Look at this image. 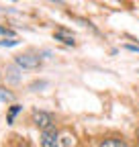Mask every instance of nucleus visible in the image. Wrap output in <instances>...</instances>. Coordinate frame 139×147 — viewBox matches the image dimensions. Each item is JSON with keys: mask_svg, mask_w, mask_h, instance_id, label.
<instances>
[{"mask_svg": "<svg viewBox=\"0 0 139 147\" xmlns=\"http://www.w3.org/2000/svg\"><path fill=\"white\" fill-rule=\"evenodd\" d=\"M53 37H55V41H61L65 45H76V37L70 33V31H65V29H57L53 33Z\"/></svg>", "mask_w": 139, "mask_h": 147, "instance_id": "obj_4", "label": "nucleus"}, {"mask_svg": "<svg viewBox=\"0 0 139 147\" xmlns=\"http://www.w3.org/2000/svg\"><path fill=\"white\" fill-rule=\"evenodd\" d=\"M0 35H4V39H6V37H8V39H12L14 31H12V29H8V27H0Z\"/></svg>", "mask_w": 139, "mask_h": 147, "instance_id": "obj_8", "label": "nucleus"}, {"mask_svg": "<svg viewBox=\"0 0 139 147\" xmlns=\"http://www.w3.org/2000/svg\"><path fill=\"white\" fill-rule=\"evenodd\" d=\"M19 110H21V106H19V104L10 106V110H8V119H6V123H8V125H12V123H14V117L19 115Z\"/></svg>", "mask_w": 139, "mask_h": 147, "instance_id": "obj_6", "label": "nucleus"}, {"mask_svg": "<svg viewBox=\"0 0 139 147\" xmlns=\"http://www.w3.org/2000/svg\"><path fill=\"white\" fill-rule=\"evenodd\" d=\"M12 100V94L6 92V88H0V102H10Z\"/></svg>", "mask_w": 139, "mask_h": 147, "instance_id": "obj_7", "label": "nucleus"}, {"mask_svg": "<svg viewBox=\"0 0 139 147\" xmlns=\"http://www.w3.org/2000/svg\"><path fill=\"white\" fill-rule=\"evenodd\" d=\"M100 147H127V143L123 139H104Z\"/></svg>", "mask_w": 139, "mask_h": 147, "instance_id": "obj_5", "label": "nucleus"}, {"mask_svg": "<svg viewBox=\"0 0 139 147\" xmlns=\"http://www.w3.org/2000/svg\"><path fill=\"white\" fill-rule=\"evenodd\" d=\"M127 49H131V51H139V47H135V45H127Z\"/></svg>", "mask_w": 139, "mask_h": 147, "instance_id": "obj_10", "label": "nucleus"}, {"mask_svg": "<svg viewBox=\"0 0 139 147\" xmlns=\"http://www.w3.org/2000/svg\"><path fill=\"white\" fill-rule=\"evenodd\" d=\"M57 137H59V133H57V129H55V127L45 129L43 135H41V147H59Z\"/></svg>", "mask_w": 139, "mask_h": 147, "instance_id": "obj_1", "label": "nucleus"}, {"mask_svg": "<svg viewBox=\"0 0 139 147\" xmlns=\"http://www.w3.org/2000/svg\"><path fill=\"white\" fill-rule=\"evenodd\" d=\"M33 121L35 125H37L39 129H49V127H53V117H51L49 113H43V110H35L33 113Z\"/></svg>", "mask_w": 139, "mask_h": 147, "instance_id": "obj_3", "label": "nucleus"}, {"mask_svg": "<svg viewBox=\"0 0 139 147\" xmlns=\"http://www.w3.org/2000/svg\"><path fill=\"white\" fill-rule=\"evenodd\" d=\"M16 43H19V41H16L14 37H12V39H2V41H0V45H2V47H14Z\"/></svg>", "mask_w": 139, "mask_h": 147, "instance_id": "obj_9", "label": "nucleus"}, {"mask_svg": "<svg viewBox=\"0 0 139 147\" xmlns=\"http://www.w3.org/2000/svg\"><path fill=\"white\" fill-rule=\"evenodd\" d=\"M39 63H41V59L37 55H31V53L16 55V65H21L25 69H35V67H39Z\"/></svg>", "mask_w": 139, "mask_h": 147, "instance_id": "obj_2", "label": "nucleus"}]
</instances>
